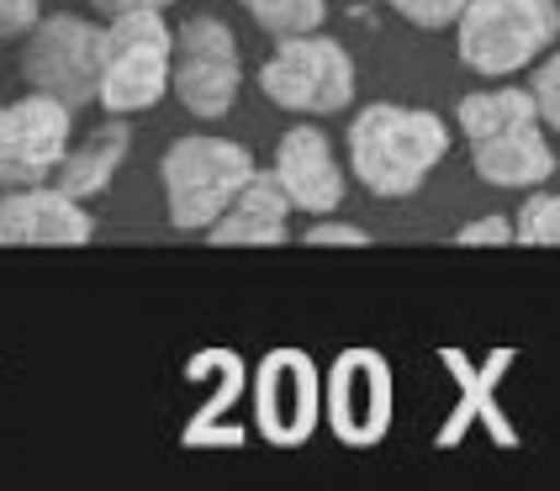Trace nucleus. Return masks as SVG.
<instances>
[{
    "mask_svg": "<svg viewBox=\"0 0 560 491\" xmlns=\"http://www.w3.org/2000/svg\"><path fill=\"white\" fill-rule=\"evenodd\" d=\"M69 112L59 95L32 91L0 106V190L48 185L69 154Z\"/></svg>",
    "mask_w": 560,
    "mask_h": 491,
    "instance_id": "obj_8",
    "label": "nucleus"
},
{
    "mask_svg": "<svg viewBox=\"0 0 560 491\" xmlns=\"http://www.w3.org/2000/svg\"><path fill=\"white\" fill-rule=\"evenodd\" d=\"M312 248H323V244H371V233L365 227H354V222H339V217L328 212V217H312L307 222V233H302Z\"/></svg>",
    "mask_w": 560,
    "mask_h": 491,
    "instance_id": "obj_22",
    "label": "nucleus"
},
{
    "mask_svg": "<svg viewBox=\"0 0 560 491\" xmlns=\"http://www.w3.org/2000/svg\"><path fill=\"white\" fill-rule=\"evenodd\" d=\"M244 91V59H238V37L218 16H190L175 32V95L190 117L218 122L238 106Z\"/></svg>",
    "mask_w": 560,
    "mask_h": 491,
    "instance_id": "obj_7",
    "label": "nucleus"
},
{
    "mask_svg": "<svg viewBox=\"0 0 560 491\" xmlns=\"http://www.w3.org/2000/svg\"><path fill=\"white\" fill-rule=\"evenodd\" d=\"M276 180L285 185V196H291V207L307 217H328L334 207L343 201V164L334 154V143H328V132L323 127H291L285 138L276 143Z\"/></svg>",
    "mask_w": 560,
    "mask_h": 491,
    "instance_id": "obj_12",
    "label": "nucleus"
},
{
    "mask_svg": "<svg viewBox=\"0 0 560 491\" xmlns=\"http://www.w3.org/2000/svg\"><path fill=\"white\" fill-rule=\"evenodd\" d=\"M175 91V32L164 27V11L112 16L101 37V106L112 117L149 112Z\"/></svg>",
    "mask_w": 560,
    "mask_h": 491,
    "instance_id": "obj_4",
    "label": "nucleus"
},
{
    "mask_svg": "<svg viewBox=\"0 0 560 491\" xmlns=\"http://www.w3.org/2000/svg\"><path fill=\"white\" fill-rule=\"evenodd\" d=\"M254 412H259V433L280 449H296L317 429L323 391H317V365L302 349L265 354V365L254 375Z\"/></svg>",
    "mask_w": 560,
    "mask_h": 491,
    "instance_id": "obj_9",
    "label": "nucleus"
},
{
    "mask_svg": "<svg viewBox=\"0 0 560 491\" xmlns=\"http://www.w3.org/2000/svg\"><path fill=\"white\" fill-rule=\"evenodd\" d=\"M101 37L106 27H95L85 16H43L32 37L22 43V80L32 91L59 95L63 106H91L101 101Z\"/></svg>",
    "mask_w": 560,
    "mask_h": 491,
    "instance_id": "obj_6",
    "label": "nucleus"
},
{
    "mask_svg": "<svg viewBox=\"0 0 560 491\" xmlns=\"http://www.w3.org/2000/svg\"><path fill=\"white\" fill-rule=\"evenodd\" d=\"M254 16V27L270 37H302V32H323L328 22V0H238Z\"/></svg>",
    "mask_w": 560,
    "mask_h": 491,
    "instance_id": "obj_17",
    "label": "nucleus"
},
{
    "mask_svg": "<svg viewBox=\"0 0 560 491\" xmlns=\"http://www.w3.org/2000/svg\"><path fill=\"white\" fill-rule=\"evenodd\" d=\"M95 217L59 185L0 190V244H91Z\"/></svg>",
    "mask_w": 560,
    "mask_h": 491,
    "instance_id": "obj_11",
    "label": "nucleus"
},
{
    "mask_svg": "<svg viewBox=\"0 0 560 491\" xmlns=\"http://www.w3.org/2000/svg\"><path fill=\"white\" fill-rule=\"evenodd\" d=\"M455 122L466 132V143H481V138H498V132L539 122V106H534L529 85H492V91H470L455 106Z\"/></svg>",
    "mask_w": 560,
    "mask_h": 491,
    "instance_id": "obj_16",
    "label": "nucleus"
},
{
    "mask_svg": "<svg viewBox=\"0 0 560 491\" xmlns=\"http://www.w3.org/2000/svg\"><path fill=\"white\" fill-rule=\"evenodd\" d=\"M328 423L343 444H375L392 429V370L371 349H349L328 375Z\"/></svg>",
    "mask_w": 560,
    "mask_h": 491,
    "instance_id": "obj_10",
    "label": "nucleus"
},
{
    "mask_svg": "<svg viewBox=\"0 0 560 491\" xmlns=\"http://www.w3.org/2000/svg\"><path fill=\"white\" fill-rule=\"evenodd\" d=\"M386 5H392L402 22H412V27L439 32V27H455L470 0H386Z\"/></svg>",
    "mask_w": 560,
    "mask_h": 491,
    "instance_id": "obj_19",
    "label": "nucleus"
},
{
    "mask_svg": "<svg viewBox=\"0 0 560 491\" xmlns=\"http://www.w3.org/2000/svg\"><path fill=\"white\" fill-rule=\"evenodd\" d=\"M95 11L112 22V16H132V11H170V0H91Z\"/></svg>",
    "mask_w": 560,
    "mask_h": 491,
    "instance_id": "obj_24",
    "label": "nucleus"
},
{
    "mask_svg": "<svg viewBox=\"0 0 560 491\" xmlns=\"http://www.w3.org/2000/svg\"><path fill=\"white\" fill-rule=\"evenodd\" d=\"M349 169L371 196H412L450 154V122L423 106L375 101L349 122Z\"/></svg>",
    "mask_w": 560,
    "mask_h": 491,
    "instance_id": "obj_1",
    "label": "nucleus"
},
{
    "mask_svg": "<svg viewBox=\"0 0 560 491\" xmlns=\"http://www.w3.org/2000/svg\"><path fill=\"white\" fill-rule=\"evenodd\" d=\"M560 37V0H470L455 22V54L481 80H508L545 59Z\"/></svg>",
    "mask_w": 560,
    "mask_h": 491,
    "instance_id": "obj_3",
    "label": "nucleus"
},
{
    "mask_svg": "<svg viewBox=\"0 0 560 491\" xmlns=\"http://www.w3.org/2000/svg\"><path fill=\"white\" fill-rule=\"evenodd\" d=\"M529 91H534V106H539V122L560 132V54H545L534 63Z\"/></svg>",
    "mask_w": 560,
    "mask_h": 491,
    "instance_id": "obj_20",
    "label": "nucleus"
},
{
    "mask_svg": "<svg viewBox=\"0 0 560 491\" xmlns=\"http://www.w3.org/2000/svg\"><path fill=\"white\" fill-rule=\"evenodd\" d=\"M43 22V0H0V43H27Z\"/></svg>",
    "mask_w": 560,
    "mask_h": 491,
    "instance_id": "obj_21",
    "label": "nucleus"
},
{
    "mask_svg": "<svg viewBox=\"0 0 560 491\" xmlns=\"http://www.w3.org/2000/svg\"><path fill=\"white\" fill-rule=\"evenodd\" d=\"M254 80H259L265 101H276L280 112H296V117H339L360 85L349 48L323 32L280 37Z\"/></svg>",
    "mask_w": 560,
    "mask_h": 491,
    "instance_id": "obj_5",
    "label": "nucleus"
},
{
    "mask_svg": "<svg viewBox=\"0 0 560 491\" xmlns=\"http://www.w3.org/2000/svg\"><path fill=\"white\" fill-rule=\"evenodd\" d=\"M291 196L276 180V169H254V180L238 190V201L207 227L212 244H285L291 238Z\"/></svg>",
    "mask_w": 560,
    "mask_h": 491,
    "instance_id": "obj_14",
    "label": "nucleus"
},
{
    "mask_svg": "<svg viewBox=\"0 0 560 491\" xmlns=\"http://www.w3.org/2000/svg\"><path fill=\"white\" fill-rule=\"evenodd\" d=\"M513 222H518V244H560V190H534Z\"/></svg>",
    "mask_w": 560,
    "mask_h": 491,
    "instance_id": "obj_18",
    "label": "nucleus"
},
{
    "mask_svg": "<svg viewBox=\"0 0 560 491\" xmlns=\"http://www.w3.org/2000/svg\"><path fill=\"white\" fill-rule=\"evenodd\" d=\"M470 164H476V180L498 185V190H539L556 175V149L545 138V122H529L470 143Z\"/></svg>",
    "mask_w": 560,
    "mask_h": 491,
    "instance_id": "obj_13",
    "label": "nucleus"
},
{
    "mask_svg": "<svg viewBox=\"0 0 560 491\" xmlns=\"http://www.w3.org/2000/svg\"><path fill=\"white\" fill-rule=\"evenodd\" d=\"M127 143H132L127 122H101L85 143H74V149L63 154L54 185H59V190H69L74 201H91V196H101L106 185L117 180V169H122V159H127Z\"/></svg>",
    "mask_w": 560,
    "mask_h": 491,
    "instance_id": "obj_15",
    "label": "nucleus"
},
{
    "mask_svg": "<svg viewBox=\"0 0 560 491\" xmlns=\"http://www.w3.org/2000/svg\"><path fill=\"white\" fill-rule=\"evenodd\" d=\"M455 238H460V244H513V238H518V222H508V217H476Z\"/></svg>",
    "mask_w": 560,
    "mask_h": 491,
    "instance_id": "obj_23",
    "label": "nucleus"
},
{
    "mask_svg": "<svg viewBox=\"0 0 560 491\" xmlns=\"http://www.w3.org/2000/svg\"><path fill=\"white\" fill-rule=\"evenodd\" d=\"M254 154L233 138L218 132H186L175 138L164 159H159V180H164V207H170V227L180 233H207L233 201L238 190L254 180Z\"/></svg>",
    "mask_w": 560,
    "mask_h": 491,
    "instance_id": "obj_2",
    "label": "nucleus"
}]
</instances>
